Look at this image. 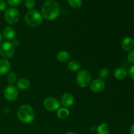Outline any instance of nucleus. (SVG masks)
Segmentation results:
<instances>
[{"mask_svg": "<svg viewBox=\"0 0 134 134\" xmlns=\"http://www.w3.org/2000/svg\"><path fill=\"white\" fill-rule=\"evenodd\" d=\"M60 102H61L62 105L64 106L65 108L69 107L73 105V103H74V97L71 93H64L62 96Z\"/></svg>", "mask_w": 134, "mask_h": 134, "instance_id": "obj_10", "label": "nucleus"}, {"mask_svg": "<svg viewBox=\"0 0 134 134\" xmlns=\"http://www.w3.org/2000/svg\"><path fill=\"white\" fill-rule=\"evenodd\" d=\"M69 111L67 108H60L57 111L58 117L61 119H65L69 115Z\"/></svg>", "mask_w": 134, "mask_h": 134, "instance_id": "obj_18", "label": "nucleus"}, {"mask_svg": "<svg viewBox=\"0 0 134 134\" xmlns=\"http://www.w3.org/2000/svg\"><path fill=\"white\" fill-rule=\"evenodd\" d=\"M1 40H2V36H1V34H0V43H1Z\"/></svg>", "mask_w": 134, "mask_h": 134, "instance_id": "obj_31", "label": "nucleus"}, {"mask_svg": "<svg viewBox=\"0 0 134 134\" xmlns=\"http://www.w3.org/2000/svg\"><path fill=\"white\" fill-rule=\"evenodd\" d=\"M18 96V90L13 85H9L4 90V97L9 102L14 101Z\"/></svg>", "mask_w": 134, "mask_h": 134, "instance_id": "obj_8", "label": "nucleus"}, {"mask_svg": "<svg viewBox=\"0 0 134 134\" xmlns=\"http://www.w3.org/2000/svg\"><path fill=\"white\" fill-rule=\"evenodd\" d=\"M68 1L69 5L74 9H79L82 4V0H68Z\"/></svg>", "mask_w": 134, "mask_h": 134, "instance_id": "obj_22", "label": "nucleus"}, {"mask_svg": "<svg viewBox=\"0 0 134 134\" xmlns=\"http://www.w3.org/2000/svg\"><path fill=\"white\" fill-rule=\"evenodd\" d=\"M25 22L30 27H38L42 23V16L38 10L33 9L26 13Z\"/></svg>", "mask_w": 134, "mask_h": 134, "instance_id": "obj_3", "label": "nucleus"}, {"mask_svg": "<svg viewBox=\"0 0 134 134\" xmlns=\"http://www.w3.org/2000/svg\"><path fill=\"white\" fill-rule=\"evenodd\" d=\"M77 84L79 87L86 88L92 81V75L88 71L82 69L79 71L76 78Z\"/></svg>", "mask_w": 134, "mask_h": 134, "instance_id": "obj_4", "label": "nucleus"}, {"mask_svg": "<svg viewBox=\"0 0 134 134\" xmlns=\"http://www.w3.org/2000/svg\"><path fill=\"white\" fill-rule=\"evenodd\" d=\"M128 60L132 64H134V50H132L129 52L128 55Z\"/></svg>", "mask_w": 134, "mask_h": 134, "instance_id": "obj_25", "label": "nucleus"}, {"mask_svg": "<svg viewBox=\"0 0 134 134\" xmlns=\"http://www.w3.org/2000/svg\"><path fill=\"white\" fill-rule=\"evenodd\" d=\"M60 6L54 0H48L43 4L41 9L43 16L47 20H54L60 14Z\"/></svg>", "mask_w": 134, "mask_h": 134, "instance_id": "obj_1", "label": "nucleus"}, {"mask_svg": "<svg viewBox=\"0 0 134 134\" xmlns=\"http://www.w3.org/2000/svg\"><path fill=\"white\" fill-rule=\"evenodd\" d=\"M7 7V4L3 0H0V11H3Z\"/></svg>", "mask_w": 134, "mask_h": 134, "instance_id": "obj_26", "label": "nucleus"}, {"mask_svg": "<svg viewBox=\"0 0 134 134\" xmlns=\"http://www.w3.org/2000/svg\"><path fill=\"white\" fill-rule=\"evenodd\" d=\"M65 134H77V133H75V132H67Z\"/></svg>", "mask_w": 134, "mask_h": 134, "instance_id": "obj_30", "label": "nucleus"}, {"mask_svg": "<svg viewBox=\"0 0 134 134\" xmlns=\"http://www.w3.org/2000/svg\"><path fill=\"white\" fill-rule=\"evenodd\" d=\"M97 133L98 134H109L108 124L107 123H102L97 128Z\"/></svg>", "mask_w": 134, "mask_h": 134, "instance_id": "obj_19", "label": "nucleus"}, {"mask_svg": "<svg viewBox=\"0 0 134 134\" xmlns=\"http://www.w3.org/2000/svg\"><path fill=\"white\" fill-rule=\"evenodd\" d=\"M122 48L126 52L131 51L134 47V40L130 37H126L121 43Z\"/></svg>", "mask_w": 134, "mask_h": 134, "instance_id": "obj_11", "label": "nucleus"}, {"mask_svg": "<svg viewBox=\"0 0 134 134\" xmlns=\"http://www.w3.org/2000/svg\"><path fill=\"white\" fill-rule=\"evenodd\" d=\"M14 54V48L11 43L5 41L0 44V55L6 58H10Z\"/></svg>", "mask_w": 134, "mask_h": 134, "instance_id": "obj_6", "label": "nucleus"}, {"mask_svg": "<svg viewBox=\"0 0 134 134\" xmlns=\"http://www.w3.org/2000/svg\"><path fill=\"white\" fill-rule=\"evenodd\" d=\"M90 90L94 93H99L104 90L105 87V82L103 80L100 79H97L94 80L92 82L90 83Z\"/></svg>", "mask_w": 134, "mask_h": 134, "instance_id": "obj_9", "label": "nucleus"}, {"mask_svg": "<svg viewBox=\"0 0 134 134\" xmlns=\"http://www.w3.org/2000/svg\"><path fill=\"white\" fill-rule=\"evenodd\" d=\"M98 75H99V77L100 79H107V77H108V76L109 75V70L108 68H103L102 69H100Z\"/></svg>", "mask_w": 134, "mask_h": 134, "instance_id": "obj_20", "label": "nucleus"}, {"mask_svg": "<svg viewBox=\"0 0 134 134\" xmlns=\"http://www.w3.org/2000/svg\"><path fill=\"white\" fill-rule=\"evenodd\" d=\"M129 75H130V77H131V79L134 81V65H132V66L130 68V69Z\"/></svg>", "mask_w": 134, "mask_h": 134, "instance_id": "obj_27", "label": "nucleus"}, {"mask_svg": "<svg viewBox=\"0 0 134 134\" xmlns=\"http://www.w3.org/2000/svg\"><path fill=\"white\" fill-rule=\"evenodd\" d=\"M5 20L10 25H14L18 22L20 14L18 10L15 8H9L5 13Z\"/></svg>", "mask_w": 134, "mask_h": 134, "instance_id": "obj_5", "label": "nucleus"}, {"mask_svg": "<svg viewBox=\"0 0 134 134\" xmlns=\"http://www.w3.org/2000/svg\"><path fill=\"white\" fill-rule=\"evenodd\" d=\"M35 2L34 0H26L25 1V6L29 10H33L34 8L35 7Z\"/></svg>", "mask_w": 134, "mask_h": 134, "instance_id": "obj_23", "label": "nucleus"}, {"mask_svg": "<svg viewBox=\"0 0 134 134\" xmlns=\"http://www.w3.org/2000/svg\"><path fill=\"white\" fill-rule=\"evenodd\" d=\"M130 134H134V123L131 126L130 129Z\"/></svg>", "mask_w": 134, "mask_h": 134, "instance_id": "obj_29", "label": "nucleus"}, {"mask_svg": "<svg viewBox=\"0 0 134 134\" xmlns=\"http://www.w3.org/2000/svg\"><path fill=\"white\" fill-rule=\"evenodd\" d=\"M3 36L8 41H13L14 40L16 35V31L14 27L11 26H7L5 27L3 31Z\"/></svg>", "mask_w": 134, "mask_h": 134, "instance_id": "obj_12", "label": "nucleus"}, {"mask_svg": "<svg viewBox=\"0 0 134 134\" xmlns=\"http://www.w3.org/2000/svg\"><path fill=\"white\" fill-rule=\"evenodd\" d=\"M35 111L30 105H22L17 110V116L20 121L24 124H29L34 121L35 119Z\"/></svg>", "mask_w": 134, "mask_h": 134, "instance_id": "obj_2", "label": "nucleus"}, {"mask_svg": "<svg viewBox=\"0 0 134 134\" xmlns=\"http://www.w3.org/2000/svg\"><path fill=\"white\" fill-rule=\"evenodd\" d=\"M22 0H7V2L10 6L16 7L22 3Z\"/></svg>", "mask_w": 134, "mask_h": 134, "instance_id": "obj_24", "label": "nucleus"}, {"mask_svg": "<svg viewBox=\"0 0 134 134\" xmlns=\"http://www.w3.org/2000/svg\"><path fill=\"white\" fill-rule=\"evenodd\" d=\"M56 58L60 62L65 63L67 62L70 58V54L68 52L65 51H61L58 52L56 55Z\"/></svg>", "mask_w": 134, "mask_h": 134, "instance_id": "obj_16", "label": "nucleus"}, {"mask_svg": "<svg viewBox=\"0 0 134 134\" xmlns=\"http://www.w3.org/2000/svg\"><path fill=\"white\" fill-rule=\"evenodd\" d=\"M30 82L26 79H20L16 82V87L17 88L22 90H27L30 88Z\"/></svg>", "mask_w": 134, "mask_h": 134, "instance_id": "obj_15", "label": "nucleus"}, {"mask_svg": "<svg viewBox=\"0 0 134 134\" xmlns=\"http://www.w3.org/2000/svg\"><path fill=\"white\" fill-rule=\"evenodd\" d=\"M68 68L71 71H77L81 68V65L79 62L76 60H71L68 64Z\"/></svg>", "mask_w": 134, "mask_h": 134, "instance_id": "obj_17", "label": "nucleus"}, {"mask_svg": "<svg viewBox=\"0 0 134 134\" xmlns=\"http://www.w3.org/2000/svg\"><path fill=\"white\" fill-rule=\"evenodd\" d=\"M11 65L6 59L0 60V75H5L10 70Z\"/></svg>", "mask_w": 134, "mask_h": 134, "instance_id": "obj_13", "label": "nucleus"}, {"mask_svg": "<svg viewBox=\"0 0 134 134\" xmlns=\"http://www.w3.org/2000/svg\"><path fill=\"white\" fill-rule=\"evenodd\" d=\"M11 44L14 48L18 47L20 44L19 40H18V39H14V40H13V42L11 43Z\"/></svg>", "mask_w": 134, "mask_h": 134, "instance_id": "obj_28", "label": "nucleus"}, {"mask_svg": "<svg viewBox=\"0 0 134 134\" xmlns=\"http://www.w3.org/2000/svg\"><path fill=\"white\" fill-rule=\"evenodd\" d=\"M17 76L14 72H11V73H9L7 77V82L10 85H13V84L15 83L16 81Z\"/></svg>", "mask_w": 134, "mask_h": 134, "instance_id": "obj_21", "label": "nucleus"}, {"mask_svg": "<svg viewBox=\"0 0 134 134\" xmlns=\"http://www.w3.org/2000/svg\"><path fill=\"white\" fill-rule=\"evenodd\" d=\"M43 105L47 111L54 112V111H58L60 109V103L56 98L50 97L44 99L43 102Z\"/></svg>", "mask_w": 134, "mask_h": 134, "instance_id": "obj_7", "label": "nucleus"}, {"mask_svg": "<svg viewBox=\"0 0 134 134\" xmlns=\"http://www.w3.org/2000/svg\"><path fill=\"white\" fill-rule=\"evenodd\" d=\"M128 71L124 68H118L114 71L113 76L116 79L122 80L127 76Z\"/></svg>", "mask_w": 134, "mask_h": 134, "instance_id": "obj_14", "label": "nucleus"}]
</instances>
